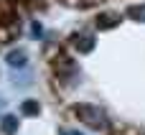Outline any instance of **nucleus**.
Masks as SVG:
<instances>
[{
    "instance_id": "1",
    "label": "nucleus",
    "mask_w": 145,
    "mask_h": 135,
    "mask_svg": "<svg viewBox=\"0 0 145 135\" xmlns=\"http://www.w3.org/2000/svg\"><path fill=\"white\" fill-rule=\"evenodd\" d=\"M76 115L89 125V128H94V130H105L107 128V115H105V110H99L97 105H79L76 107Z\"/></svg>"
},
{
    "instance_id": "2",
    "label": "nucleus",
    "mask_w": 145,
    "mask_h": 135,
    "mask_svg": "<svg viewBox=\"0 0 145 135\" xmlns=\"http://www.w3.org/2000/svg\"><path fill=\"white\" fill-rule=\"evenodd\" d=\"M5 61L10 69H25V51H10L5 56Z\"/></svg>"
},
{
    "instance_id": "3",
    "label": "nucleus",
    "mask_w": 145,
    "mask_h": 135,
    "mask_svg": "<svg viewBox=\"0 0 145 135\" xmlns=\"http://www.w3.org/2000/svg\"><path fill=\"white\" fill-rule=\"evenodd\" d=\"M74 46H76L79 51H84V54H87V51H92V48H94V41H92V36H76V38H74Z\"/></svg>"
},
{
    "instance_id": "4",
    "label": "nucleus",
    "mask_w": 145,
    "mask_h": 135,
    "mask_svg": "<svg viewBox=\"0 0 145 135\" xmlns=\"http://www.w3.org/2000/svg\"><path fill=\"white\" fill-rule=\"evenodd\" d=\"M127 13H130V18H135V20H143V23H145V5H133Z\"/></svg>"
},
{
    "instance_id": "5",
    "label": "nucleus",
    "mask_w": 145,
    "mask_h": 135,
    "mask_svg": "<svg viewBox=\"0 0 145 135\" xmlns=\"http://www.w3.org/2000/svg\"><path fill=\"white\" fill-rule=\"evenodd\" d=\"M15 128H18L15 117H5V120H3V130H5V133H15Z\"/></svg>"
},
{
    "instance_id": "6",
    "label": "nucleus",
    "mask_w": 145,
    "mask_h": 135,
    "mask_svg": "<svg viewBox=\"0 0 145 135\" xmlns=\"http://www.w3.org/2000/svg\"><path fill=\"white\" fill-rule=\"evenodd\" d=\"M23 112H25V115H36V112H38V105H36L33 100H28V102L23 105Z\"/></svg>"
}]
</instances>
